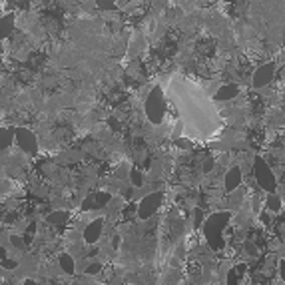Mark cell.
I'll return each instance as SVG.
<instances>
[{
    "mask_svg": "<svg viewBox=\"0 0 285 285\" xmlns=\"http://www.w3.org/2000/svg\"><path fill=\"white\" fill-rule=\"evenodd\" d=\"M172 104L179 112L183 134L194 140H208L221 132V118L208 94L181 76L172 78L168 86Z\"/></svg>",
    "mask_w": 285,
    "mask_h": 285,
    "instance_id": "6da1fadb",
    "label": "cell"
},
{
    "mask_svg": "<svg viewBox=\"0 0 285 285\" xmlns=\"http://www.w3.org/2000/svg\"><path fill=\"white\" fill-rule=\"evenodd\" d=\"M229 217H231L229 212H219V214L212 215V217L206 221V225H204V233H206V240L210 242L212 248H215V249L223 248V237H221V233H223L225 223H227Z\"/></svg>",
    "mask_w": 285,
    "mask_h": 285,
    "instance_id": "7a4b0ae2",
    "label": "cell"
},
{
    "mask_svg": "<svg viewBox=\"0 0 285 285\" xmlns=\"http://www.w3.org/2000/svg\"><path fill=\"white\" fill-rule=\"evenodd\" d=\"M146 114L152 120V124H162L164 118H166V98H164V92H162L160 86L152 88V92L148 94Z\"/></svg>",
    "mask_w": 285,
    "mask_h": 285,
    "instance_id": "3957f363",
    "label": "cell"
},
{
    "mask_svg": "<svg viewBox=\"0 0 285 285\" xmlns=\"http://www.w3.org/2000/svg\"><path fill=\"white\" fill-rule=\"evenodd\" d=\"M253 170H255V178H257V183L265 189V192H269V194H273L275 192V185H277V179H275V176H273V172L269 170V166L259 158V160H255V164H253Z\"/></svg>",
    "mask_w": 285,
    "mask_h": 285,
    "instance_id": "277c9868",
    "label": "cell"
},
{
    "mask_svg": "<svg viewBox=\"0 0 285 285\" xmlns=\"http://www.w3.org/2000/svg\"><path fill=\"white\" fill-rule=\"evenodd\" d=\"M162 200H164V194H162V192L148 194L144 200L140 202V206H138V215H140L142 219H148V217H152V214H156V210L160 208Z\"/></svg>",
    "mask_w": 285,
    "mask_h": 285,
    "instance_id": "5b68a950",
    "label": "cell"
},
{
    "mask_svg": "<svg viewBox=\"0 0 285 285\" xmlns=\"http://www.w3.org/2000/svg\"><path fill=\"white\" fill-rule=\"evenodd\" d=\"M16 142H18V146L24 150V152H28V154H36V136L30 132V130H24V128H20V130H16Z\"/></svg>",
    "mask_w": 285,
    "mask_h": 285,
    "instance_id": "8992f818",
    "label": "cell"
},
{
    "mask_svg": "<svg viewBox=\"0 0 285 285\" xmlns=\"http://www.w3.org/2000/svg\"><path fill=\"white\" fill-rule=\"evenodd\" d=\"M273 74H275V64H263V66H259L255 70V74H253V86L255 88L267 86L273 80Z\"/></svg>",
    "mask_w": 285,
    "mask_h": 285,
    "instance_id": "52a82bcc",
    "label": "cell"
},
{
    "mask_svg": "<svg viewBox=\"0 0 285 285\" xmlns=\"http://www.w3.org/2000/svg\"><path fill=\"white\" fill-rule=\"evenodd\" d=\"M242 183V170L233 166L225 172V178H223V185H225V192H235L237 187Z\"/></svg>",
    "mask_w": 285,
    "mask_h": 285,
    "instance_id": "ba28073f",
    "label": "cell"
},
{
    "mask_svg": "<svg viewBox=\"0 0 285 285\" xmlns=\"http://www.w3.org/2000/svg\"><path fill=\"white\" fill-rule=\"evenodd\" d=\"M104 229V219H94L88 223L86 231H84V240L86 244H96L100 240V233Z\"/></svg>",
    "mask_w": 285,
    "mask_h": 285,
    "instance_id": "9c48e42d",
    "label": "cell"
},
{
    "mask_svg": "<svg viewBox=\"0 0 285 285\" xmlns=\"http://www.w3.org/2000/svg\"><path fill=\"white\" fill-rule=\"evenodd\" d=\"M237 92H240V88H237L235 84H225V86H221V88L215 92V100H217V102L233 100V98L237 96Z\"/></svg>",
    "mask_w": 285,
    "mask_h": 285,
    "instance_id": "30bf717a",
    "label": "cell"
},
{
    "mask_svg": "<svg viewBox=\"0 0 285 285\" xmlns=\"http://www.w3.org/2000/svg\"><path fill=\"white\" fill-rule=\"evenodd\" d=\"M14 14H4L2 20H0V34H2V38H8L14 30Z\"/></svg>",
    "mask_w": 285,
    "mask_h": 285,
    "instance_id": "8fae6325",
    "label": "cell"
},
{
    "mask_svg": "<svg viewBox=\"0 0 285 285\" xmlns=\"http://www.w3.org/2000/svg\"><path fill=\"white\" fill-rule=\"evenodd\" d=\"M112 202V196L108 192H96L94 194V210H100Z\"/></svg>",
    "mask_w": 285,
    "mask_h": 285,
    "instance_id": "7c38bea8",
    "label": "cell"
},
{
    "mask_svg": "<svg viewBox=\"0 0 285 285\" xmlns=\"http://www.w3.org/2000/svg\"><path fill=\"white\" fill-rule=\"evenodd\" d=\"M58 261H60V267H62L64 273H74V267H76V265H74V259H72L70 253H60Z\"/></svg>",
    "mask_w": 285,
    "mask_h": 285,
    "instance_id": "4fadbf2b",
    "label": "cell"
},
{
    "mask_svg": "<svg viewBox=\"0 0 285 285\" xmlns=\"http://www.w3.org/2000/svg\"><path fill=\"white\" fill-rule=\"evenodd\" d=\"M0 136H2V152H6V148H10V144H12V138L16 136V130H12V128H2Z\"/></svg>",
    "mask_w": 285,
    "mask_h": 285,
    "instance_id": "5bb4252c",
    "label": "cell"
},
{
    "mask_svg": "<svg viewBox=\"0 0 285 285\" xmlns=\"http://www.w3.org/2000/svg\"><path fill=\"white\" fill-rule=\"evenodd\" d=\"M66 219H68V212H54L48 215V223L52 225H62Z\"/></svg>",
    "mask_w": 285,
    "mask_h": 285,
    "instance_id": "9a60e30c",
    "label": "cell"
},
{
    "mask_svg": "<svg viewBox=\"0 0 285 285\" xmlns=\"http://www.w3.org/2000/svg\"><path fill=\"white\" fill-rule=\"evenodd\" d=\"M130 181H132V185L134 187H142L144 185V176H142V172L140 170H130Z\"/></svg>",
    "mask_w": 285,
    "mask_h": 285,
    "instance_id": "2e32d148",
    "label": "cell"
},
{
    "mask_svg": "<svg viewBox=\"0 0 285 285\" xmlns=\"http://www.w3.org/2000/svg\"><path fill=\"white\" fill-rule=\"evenodd\" d=\"M94 2H96V6L102 10H116L118 8L116 0H94Z\"/></svg>",
    "mask_w": 285,
    "mask_h": 285,
    "instance_id": "e0dca14e",
    "label": "cell"
},
{
    "mask_svg": "<svg viewBox=\"0 0 285 285\" xmlns=\"http://www.w3.org/2000/svg\"><path fill=\"white\" fill-rule=\"evenodd\" d=\"M279 208H281V200H279V196H277V194H271V196L267 198V210H271V212H279Z\"/></svg>",
    "mask_w": 285,
    "mask_h": 285,
    "instance_id": "ac0fdd59",
    "label": "cell"
},
{
    "mask_svg": "<svg viewBox=\"0 0 285 285\" xmlns=\"http://www.w3.org/2000/svg\"><path fill=\"white\" fill-rule=\"evenodd\" d=\"M98 271H100V263H92V265L86 267V273H88V275H94V273H98Z\"/></svg>",
    "mask_w": 285,
    "mask_h": 285,
    "instance_id": "d6986e66",
    "label": "cell"
},
{
    "mask_svg": "<svg viewBox=\"0 0 285 285\" xmlns=\"http://www.w3.org/2000/svg\"><path fill=\"white\" fill-rule=\"evenodd\" d=\"M212 170H214V160L212 158L204 160V172H212Z\"/></svg>",
    "mask_w": 285,
    "mask_h": 285,
    "instance_id": "ffe728a7",
    "label": "cell"
},
{
    "mask_svg": "<svg viewBox=\"0 0 285 285\" xmlns=\"http://www.w3.org/2000/svg\"><path fill=\"white\" fill-rule=\"evenodd\" d=\"M16 4H18L22 10H28V6H30V0H16Z\"/></svg>",
    "mask_w": 285,
    "mask_h": 285,
    "instance_id": "44dd1931",
    "label": "cell"
},
{
    "mask_svg": "<svg viewBox=\"0 0 285 285\" xmlns=\"http://www.w3.org/2000/svg\"><path fill=\"white\" fill-rule=\"evenodd\" d=\"M279 271H281V279L285 281V259L279 261Z\"/></svg>",
    "mask_w": 285,
    "mask_h": 285,
    "instance_id": "7402d4cb",
    "label": "cell"
}]
</instances>
